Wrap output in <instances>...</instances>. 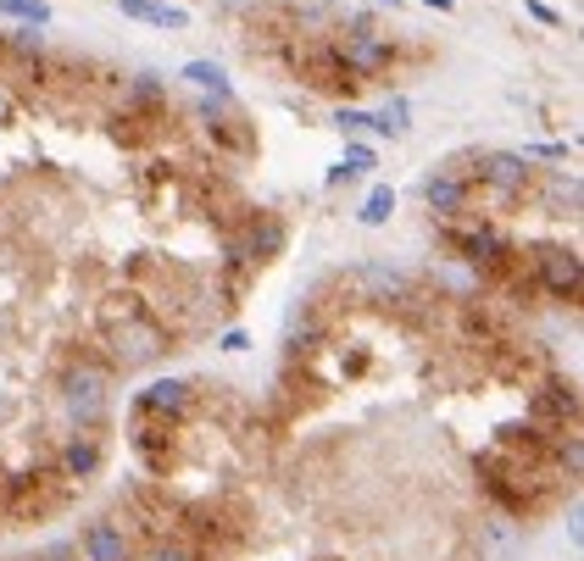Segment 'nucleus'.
<instances>
[{
  "label": "nucleus",
  "mask_w": 584,
  "mask_h": 561,
  "mask_svg": "<svg viewBox=\"0 0 584 561\" xmlns=\"http://www.w3.org/2000/svg\"><path fill=\"white\" fill-rule=\"evenodd\" d=\"M145 561H195V550H190V545H179V539H173V545L161 539V545H150V556H145Z\"/></svg>",
  "instance_id": "nucleus-22"
},
{
  "label": "nucleus",
  "mask_w": 584,
  "mask_h": 561,
  "mask_svg": "<svg viewBox=\"0 0 584 561\" xmlns=\"http://www.w3.org/2000/svg\"><path fill=\"white\" fill-rule=\"evenodd\" d=\"M346 23H351V34L334 40V51H340V61L357 72V83H362V78H379V72L390 67V45H384V34L373 29L368 12H351Z\"/></svg>",
  "instance_id": "nucleus-2"
},
{
  "label": "nucleus",
  "mask_w": 584,
  "mask_h": 561,
  "mask_svg": "<svg viewBox=\"0 0 584 561\" xmlns=\"http://www.w3.org/2000/svg\"><path fill=\"white\" fill-rule=\"evenodd\" d=\"M106 345H112V361H117L123 372H134V367H150V361L167 350V334H161L156 317L134 312V317H123V323L106 328Z\"/></svg>",
  "instance_id": "nucleus-1"
},
{
  "label": "nucleus",
  "mask_w": 584,
  "mask_h": 561,
  "mask_svg": "<svg viewBox=\"0 0 584 561\" xmlns=\"http://www.w3.org/2000/svg\"><path fill=\"white\" fill-rule=\"evenodd\" d=\"M479 545H484V556H490V561H513V556H518V545H524L518 517H490V523H479Z\"/></svg>",
  "instance_id": "nucleus-10"
},
{
  "label": "nucleus",
  "mask_w": 584,
  "mask_h": 561,
  "mask_svg": "<svg viewBox=\"0 0 584 561\" xmlns=\"http://www.w3.org/2000/svg\"><path fill=\"white\" fill-rule=\"evenodd\" d=\"M83 556L90 561H134V545L117 523H90L83 528Z\"/></svg>",
  "instance_id": "nucleus-9"
},
{
  "label": "nucleus",
  "mask_w": 584,
  "mask_h": 561,
  "mask_svg": "<svg viewBox=\"0 0 584 561\" xmlns=\"http://www.w3.org/2000/svg\"><path fill=\"white\" fill-rule=\"evenodd\" d=\"M479 178L490 183V190H501V195H524L529 190V161L495 150V156H479Z\"/></svg>",
  "instance_id": "nucleus-8"
},
{
  "label": "nucleus",
  "mask_w": 584,
  "mask_h": 561,
  "mask_svg": "<svg viewBox=\"0 0 584 561\" xmlns=\"http://www.w3.org/2000/svg\"><path fill=\"white\" fill-rule=\"evenodd\" d=\"M362 172H373V150H368V145H351L346 161L328 172V183H351V178H362Z\"/></svg>",
  "instance_id": "nucleus-16"
},
{
  "label": "nucleus",
  "mask_w": 584,
  "mask_h": 561,
  "mask_svg": "<svg viewBox=\"0 0 584 561\" xmlns=\"http://www.w3.org/2000/svg\"><path fill=\"white\" fill-rule=\"evenodd\" d=\"M239 250H245L250 261H273V256L284 250V223L262 212L257 223H250V234H245V245H239Z\"/></svg>",
  "instance_id": "nucleus-13"
},
{
  "label": "nucleus",
  "mask_w": 584,
  "mask_h": 561,
  "mask_svg": "<svg viewBox=\"0 0 584 561\" xmlns=\"http://www.w3.org/2000/svg\"><path fill=\"white\" fill-rule=\"evenodd\" d=\"M406 117H412V112H406V101H401V96H395V101H384V112H379V117H373V128H379V134H390V139H401V134H406V128H412V123H406Z\"/></svg>",
  "instance_id": "nucleus-18"
},
{
  "label": "nucleus",
  "mask_w": 584,
  "mask_h": 561,
  "mask_svg": "<svg viewBox=\"0 0 584 561\" xmlns=\"http://www.w3.org/2000/svg\"><path fill=\"white\" fill-rule=\"evenodd\" d=\"M195 406V384L190 379H156L145 395H139V417H167V423H179L184 412Z\"/></svg>",
  "instance_id": "nucleus-6"
},
{
  "label": "nucleus",
  "mask_w": 584,
  "mask_h": 561,
  "mask_svg": "<svg viewBox=\"0 0 584 561\" xmlns=\"http://www.w3.org/2000/svg\"><path fill=\"white\" fill-rule=\"evenodd\" d=\"M295 67H301V78H306L312 89H334V96H351V89H357V72L340 61V51H334L328 40L295 45Z\"/></svg>",
  "instance_id": "nucleus-4"
},
{
  "label": "nucleus",
  "mask_w": 584,
  "mask_h": 561,
  "mask_svg": "<svg viewBox=\"0 0 584 561\" xmlns=\"http://www.w3.org/2000/svg\"><path fill=\"white\" fill-rule=\"evenodd\" d=\"M101 473V439H90V434H78L67 450H61V479H72V484H83V479H96Z\"/></svg>",
  "instance_id": "nucleus-11"
},
{
  "label": "nucleus",
  "mask_w": 584,
  "mask_h": 561,
  "mask_svg": "<svg viewBox=\"0 0 584 561\" xmlns=\"http://www.w3.org/2000/svg\"><path fill=\"white\" fill-rule=\"evenodd\" d=\"M535 278L551 301H579V284H584V267H579V250H535Z\"/></svg>",
  "instance_id": "nucleus-5"
},
{
  "label": "nucleus",
  "mask_w": 584,
  "mask_h": 561,
  "mask_svg": "<svg viewBox=\"0 0 584 561\" xmlns=\"http://www.w3.org/2000/svg\"><path fill=\"white\" fill-rule=\"evenodd\" d=\"M0 56H7V34H0Z\"/></svg>",
  "instance_id": "nucleus-27"
},
{
  "label": "nucleus",
  "mask_w": 584,
  "mask_h": 561,
  "mask_svg": "<svg viewBox=\"0 0 584 561\" xmlns=\"http://www.w3.org/2000/svg\"><path fill=\"white\" fill-rule=\"evenodd\" d=\"M424 7H435V12H451V0H424Z\"/></svg>",
  "instance_id": "nucleus-26"
},
{
  "label": "nucleus",
  "mask_w": 584,
  "mask_h": 561,
  "mask_svg": "<svg viewBox=\"0 0 584 561\" xmlns=\"http://www.w3.org/2000/svg\"><path fill=\"white\" fill-rule=\"evenodd\" d=\"M384 7H401V0H384Z\"/></svg>",
  "instance_id": "nucleus-28"
},
{
  "label": "nucleus",
  "mask_w": 584,
  "mask_h": 561,
  "mask_svg": "<svg viewBox=\"0 0 584 561\" xmlns=\"http://www.w3.org/2000/svg\"><path fill=\"white\" fill-rule=\"evenodd\" d=\"M334 123H340L346 134H362V128H373V117H368V112H357V106H340V117H334Z\"/></svg>",
  "instance_id": "nucleus-23"
},
{
  "label": "nucleus",
  "mask_w": 584,
  "mask_h": 561,
  "mask_svg": "<svg viewBox=\"0 0 584 561\" xmlns=\"http://www.w3.org/2000/svg\"><path fill=\"white\" fill-rule=\"evenodd\" d=\"M424 201H429V212H440V217H457V212L468 206V183H462L457 172H435V178L424 183Z\"/></svg>",
  "instance_id": "nucleus-12"
},
{
  "label": "nucleus",
  "mask_w": 584,
  "mask_h": 561,
  "mask_svg": "<svg viewBox=\"0 0 584 561\" xmlns=\"http://www.w3.org/2000/svg\"><path fill=\"white\" fill-rule=\"evenodd\" d=\"M123 18H139L150 29H190V12L184 7H161V0H117Z\"/></svg>",
  "instance_id": "nucleus-14"
},
{
  "label": "nucleus",
  "mask_w": 584,
  "mask_h": 561,
  "mask_svg": "<svg viewBox=\"0 0 584 561\" xmlns=\"http://www.w3.org/2000/svg\"><path fill=\"white\" fill-rule=\"evenodd\" d=\"M529 417H535V423H551L557 434H568V423L579 417V395H573V384L546 379V384L535 390V401H529Z\"/></svg>",
  "instance_id": "nucleus-7"
},
{
  "label": "nucleus",
  "mask_w": 584,
  "mask_h": 561,
  "mask_svg": "<svg viewBox=\"0 0 584 561\" xmlns=\"http://www.w3.org/2000/svg\"><path fill=\"white\" fill-rule=\"evenodd\" d=\"M551 195L568 201V206H579V178H551Z\"/></svg>",
  "instance_id": "nucleus-24"
},
{
  "label": "nucleus",
  "mask_w": 584,
  "mask_h": 561,
  "mask_svg": "<svg viewBox=\"0 0 584 561\" xmlns=\"http://www.w3.org/2000/svg\"><path fill=\"white\" fill-rule=\"evenodd\" d=\"M390 212H395V190H384V183H379V190L368 195V206H362V223L379 228V223H390Z\"/></svg>",
  "instance_id": "nucleus-19"
},
{
  "label": "nucleus",
  "mask_w": 584,
  "mask_h": 561,
  "mask_svg": "<svg viewBox=\"0 0 584 561\" xmlns=\"http://www.w3.org/2000/svg\"><path fill=\"white\" fill-rule=\"evenodd\" d=\"M134 312H145L134 295H112V301L101 306V328H112V323H123V317H134Z\"/></svg>",
  "instance_id": "nucleus-20"
},
{
  "label": "nucleus",
  "mask_w": 584,
  "mask_h": 561,
  "mask_svg": "<svg viewBox=\"0 0 584 561\" xmlns=\"http://www.w3.org/2000/svg\"><path fill=\"white\" fill-rule=\"evenodd\" d=\"M0 12L18 18V23H29V29H45V23H50V7H45V0H0Z\"/></svg>",
  "instance_id": "nucleus-17"
},
{
  "label": "nucleus",
  "mask_w": 584,
  "mask_h": 561,
  "mask_svg": "<svg viewBox=\"0 0 584 561\" xmlns=\"http://www.w3.org/2000/svg\"><path fill=\"white\" fill-rule=\"evenodd\" d=\"M568 156V145H529L524 150V161H562Z\"/></svg>",
  "instance_id": "nucleus-25"
},
{
  "label": "nucleus",
  "mask_w": 584,
  "mask_h": 561,
  "mask_svg": "<svg viewBox=\"0 0 584 561\" xmlns=\"http://www.w3.org/2000/svg\"><path fill=\"white\" fill-rule=\"evenodd\" d=\"M106 367H90V361H78L67 379H61V401H67V412L83 423V428H96L101 417H106Z\"/></svg>",
  "instance_id": "nucleus-3"
},
{
  "label": "nucleus",
  "mask_w": 584,
  "mask_h": 561,
  "mask_svg": "<svg viewBox=\"0 0 584 561\" xmlns=\"http://www.w3.org/2000/svg\"><path fill=\"white\" fill-rule=\"evenodd\" d=\"M184 78H190L195 89H212L217 101H228V78H223V67H217V61H190V67H184Z\"/></svg>",
  "instance_id": "nucleus-15"
},
{
  "label": "nucleus",
  "mask_w": 584,
  "mask_h": 561,
  "mask_svg": "<svg viewBox=\"0 0 584 561\" xmlns=\"http://www.w3.org/2000/svg\"><path fill=\"white\" fill-rule=\"evenodd\" d=\"M7 51H12V56H23V61H29V56L40 61V51H45V40H40L34 29H18V34L7 40Z\"/></svg>",
  "instance_id": "nucleus-21"
}]
</instances>
